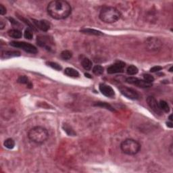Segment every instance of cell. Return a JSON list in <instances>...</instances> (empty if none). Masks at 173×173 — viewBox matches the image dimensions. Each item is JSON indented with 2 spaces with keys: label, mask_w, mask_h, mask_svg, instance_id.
Instances as JSON below:
<instances>
[{
  "label": "cell",
  "mask_w": 173,
  "mask_h": 173,
  "mask_svg": "<svg viewBox=\"0 0 173 173\" xmlns=\"http://www.w3.org/2000/svg\"><path fill=\"white\" fill-rule=\"evenodd\" d=\"M81 65L83 68L86 70H90L92 68V62L89 58H84L81 62Z\"/></svg>",
  "instance_id": "cell-19"
},
{
  "label": "cell",
  "mask_w": 173,
  "mask_h": 173,
  "mask_svg": "<svg viewBox=\"0 0 173 173\" xmlns=\"http://www.w3.org/2000/svg\"><path fill=\"white\" fill-rule=\"evenodd\" d=\"M24 37L28 40H31L33 39V34L32 33V31L30 28H27L24 32Z\"/></svg>",
  "instance_id": "cell-28"
},
{
  "label": "cell",
  "mask_w": 173,
  "mask_h": 173,
  "mask_svg": "<svg viewBox=\"0 0 173 173\" xmlns=\"http://www.w3.org/2000/svg\"><path fill=\"white\" fill-rule=\"evenodd\" d=\"M91 75L89 74H85V76L86 77H89V78H91V76H90Z\"/></svg>",
  "instance_id": "cell-35"
},
{
  "label": "cell",
  "mask_w": 173,
  "mask_h": 173,
  "mask_svg": "<svg viewBox=\"0 0 173 173\" xmlns=\"http://www.w3.org/2000/svg\"><path fill=\"white\" fill-rule=\"evenodd\" d=\"M60 56L64 60H68L71 59L72 57V53L69 50H64L60 54Z\"/></svg>",
  "instance_id": "cell-24"
},
{
  "label": "cell",
  "mask_w": 173,
  "mask_h": 173,
  "mask_svg": "<svg viewBox=\"0 0 173 173\" xmlns=\"http://www.w3.org/2000/svg\"><path fill=\"white\" fill-rule=\"evenodd\" d=\"M3 145H4V146L6 147V148L9 149H13L14 146H15V141H14L13 139L8 138L7 139H6L5 141H4Z\"/></svg>",
  "instance_id": "cell-22"
},
{
  "label": "cell",
  "mask_w": 173,
  "mask_h": 173,
  "mask_svg": "<svg viewBox=\"0 0 173 173\" xmlns=\"http://www.w3.org/2000/svg\"><path fill=\"white\" fill-rule=\"evenodd\" d=\"M33 23L35 24L37 28L40 29L42 31H47L50 28V23L45 20H37L35 19H33Z\"/></svg>",
  "instance_id": "cell-13"
},
{
  "label": "cell",
  "mask_w": 173,
  "mask_h": 173,
  "mask_svg": "<svg viewBox=\"0 0 173 173\" xmlns=\"http://www.w3.org/2000/svg\"><path fill=\"white\" fill-rule=\"evenodd\" d=\"M159 106L162 112H166V113H168L170 112V106L166 101H164V100H161L159 102Z\"/></svg>",
  "instance_id": "cell-21"
},
{
  "label": "cell",
  "mask_w": 173,
  "mask_h": 173,
  "mask_svg": "<svg viewBox=\"0 0 173 173\" xmlns=\"http://www.w3.org/2000/svg\"><path fill=\"white\" fill-rule=\"evenodd\" d=\"M80 31L83 33H85V34L96 35V36H99V35H103V33H102L101 31L95 30V29H91V28H83V29H81Z\"/></svg>",
  "instance_id": "cell-16"
},
{
  "label": "cell",
  "mask_w": 173,
  "mask_h": 173,
  "mask_svg": "<svg viewBox=\"0 0 173 173\" xmlns=\"http://www.w3.org/2000/svg\"><path fill=\"white\" fill-rule=\"evenodd\" d=\"M93 74L97 75V76L101 75L104 73V68L99 65L95 66L93 68Z\"/></svg>",
  "instance_id": "cell-26"
},
{
  "label": "cell",
  "mask_w": 173,
  "mask_h": 173,
  "mask_svg": "<svg viewBox=\"0 0 173 173\" xmlns=\"http://www.w3.org/2000/svg\"><path fill=\"white\" fill-rule=\"evenodd\" d=\"M17 82L18 83H21V84L26 85L28 88H32L33 87L32 83H31V81H29L28 79L26 76H20L18 77Z\"/></svg>",
  "instance_id": "cell-18"
},
{
  "label": "cell",
  "mask_w": 173,
  "mask_h": 173,
  "mask_svg": "<svg viewBox=\"0 0 173 173\" xmlns=\"http://www.w3.org/2000/svg\"><path fill=\"white\" fill-rule=\"evenodd\" d=\"M119 90L120 93H121L124 96L127 97V98L133 100L139 99V95L138 94V93L133 89L122 86L119 87Z\"/></svg>",
  "instance_id": "cell-8"
},
{
  "label": "cell",
  "mask_w": 173,
  "mask_h": 173,
  "mask_svg": "<svg viewBox=\"0 0 173 173\" xmlns=\"http://www.w3.org/2000/svg\"><path fill=\"white\" fill-rule=\"evenodd\" d=\"M28 137L33 143L42 144L48 139L49 133L44 127L37 126L33 127L28 131Z\"/></svg>",
  "instance_id": "cell-3"
},
{
  "label": "cell",
  "mask_w": 173,
  "mask_h": 173,
  "mask_svg": "<svg viewBox=\"0 0 173 173\" xmlns=\"http://www.w3.org/2000/svg\"><path fill=\"white\" fill-rule=\"evenodd\" d=\"M94 106H98V107L101 108H106V109L110 110L112 112H115V110L114 109L113 107L111 105H110L109 104L106 103V102H97V103L94 104Z\"/></svg>",
  "instance_id": "cell-20"
},
{
  "label": "cell",
  "mask_w": 173,
  "mask_h": 173,
  "mask_svg": "<svg viewBox=\"0 0 173 173\" xmlns=\"http://www.w3.org/2000/svg\"><path fill=\"white\" fill-rule=\"evenodd\" d=\"M20 56V53L18 51H2L1 53L2 59L16 57V56Z\"/></svg>",
  "instance_id": "cell-14"
},
{
  "label": "cell",
  "mask_w": 173,
  "mask_h": 173,
  "mask_svg": "<svg viewBox=\"0 0 173 173\" xmlns=\"http://www.w3.org/2000/svg\"><path fill=\"white\" fill-rule=\"evenodd\" d=\"M170 72H172V67L170 68Z\"/></svg>",
  "instance_id": "cell-36"
},
{
  "label": "cell",
  "mask_w": 173,
  "mask_h": 173,
  "mask_svg": "<svg viewBox=\"0 0 173 173\" xmlns=\"http://www.w3.org/2000/svg\"><path fill=\"white\" fill-rule=\"evenodd\" d=\"M143 79H144V81H146L147 83H151L152 82L154 81V78L153 76H151V74H143Z\"/></svg>",
  "instance_id": "cell-29"
},
{
  "label": "cell",
  "mask_w": 173,
  "mask_h": 173,
  "mask_svg": "<svg viewBox=\"0 0 173 173\" xmlns=\"http://www.w3.org/2000/svg\"><path fill=\"white\" fill-rule=\"evenodd\" d=\"M126 83H129V84L136 85V86L141 87V88H149V87H151L152 85L151 83H147L144 80L133 76H130L126 78Z\"/></svg>",
  "instance_id": "cell-7"
},
{
  "label": "cell",
  "mask_w": 173,
  "mask_h": 173,
  "mask_svg": "<svg viewBox=\"0 0 173 173\" xmlns=\"http://www.w3.org/2000/svg\"><path fill=\"white\" fill-rule=\"evenodd\" d=\"M99 88L101 93L104 95H105V96L108 97H112L114 96L115 93H114V89L110 85L104 84V83H101V84L99 85Z\"/></svg>",
  "instance_id": "cell-12"
},
{
  "label": "cell",
  "mask_w": 173,
  "mask_h": 173,
  "mask_svg": "<svg viewBox=\"0 0 173 173\" xmlns=\"http://www.w3.org/2000/svg\"><path fill=\"white\" fill-rule=\"evenodd\" d=\"M162 45V41L156 37H149L145 41V46L149 51H157L161 48Z\"/></svg>",
  "instance_id": "cell-6"
},
{
  "label": "cell",
  "mask_w": 173,
  "mask_h": 173,
  "mask_svg": "<svg viewBox=\"0 0 173 173\" xmlns=\"http://www.w3.org/2000/svg\"><path fill=\"white\" fill-rule=\"evenodd\" d=\"M5 26H6V23L3 21V20H1V22H0V29H1V30L3 29Z\"/></svg>",
  "instance_id": "cell-32"
},
{
  "label": "cell",
  "mask_w": 173,
  "mask_h": 173,
  "mask_svg": "<svg viewBox=\"0 0 173 173\" xmlns=\"http://www.w3.org/2000/svg\"><path fill=\"white\" fill-rule=\"evenodd\" d=\"M47 12L56 20H63L68 18L72 12L71 6L64 0H54L47 5Z\"/></svg>",
  "instance_id": "cell-1"
},
{
  "label": "cell",
  "mask_w": 173,
  "mask_h": 173,
  "mask_svg": "<svg viewBox=\"0 0 173 173\" xmlns=\"http://www.w3.org/2000/svg\"><path fill=\"white\" fill-rule=\"evenodd\" d=\"M147 103L149 106V108L153 110V111L155 112V113L157 114V115L161 116L162 114V110L160 109L159 103L157 101L154 97L149 96L147 97Z\"/></svg>",
  "instance_id": "cell-9"
},
{
  "label": "cell",
  "mask_w": 173,
  "mask_h": 173,
  "mask_svg": "<svg viewBox=\"0 0 173 173\" xmlns=\"http://www.w3.org/2000/svg\"><path fill=\"white\" fill-rule=\"evenodd\" d=\"M37 45H39L40 47H45L47 50L51 49V43L52 41L48 37L46 36H39L37 38Z\"/></svg>",
  "instance_id": "cell-11"
},
{
  "label": "cell",
  "mask_w": 173,
  "mask_h": 173,
  "mask_svg": "<svg viewBox=\"0 0 173 173\" xmlns=\"http://www.w3.org/2000/svg\"><path fill=\"white\" fill-rule=\"evenodd\" d=\"M168 119H169L170 121H172V115L171 114V115H170V116H169V118H168Z\"/></svg>",
  "instance_id": "cell-34"
},
{
  "label": "cell",
  "mask_w": 173,
  "mask_h": 173,
  "mask_svg": "<svg viewBox=\"0 0 173 173\" xmlns=\"http://www.w3.org/2000/svg\"><path fill=\"white\" fill-rule=\"evenodd\" d=\"M47 64L49 66H50V67H51L52 68H53V69L58 70V71H60V70H61L62 69V66H60V64H58V63H56V62H47Z\"/></svg>",
  "instance_id": "cell-27"
},
{
  "label": "cell",
  "mask_w": 173,
  "mask_h": 173,
  "mask_svg": "<svg viewBox=\"0 0 173 173\" xmlns=\"http://www.w3.org/2000/svg\"><path fill=\"white\" fill-rule=\"evenodd\" d=\"M139 70L136 66L134 65H131L129 66L126 69V73L129 75H131V76H133V75H135L138 73Z\"/></svg>",
  "instance_id": "cell-23"
},
{
  "label": "cell",
  "mask_w": 173,
  "mask_h": 173,
  "mask_svg": "<svg viewBox=\"0 0 173 173\" xmlns=\"http://www.w3.org/2000/svg\"><path fill=\"white\" fill-rule=\"evenodd\" d=\"M6 14V8L4 7L3 4H0V14L4 15Z\"/></svg>",
  "instance_id": "cell-31"
},
{
  "label": "cell",
  "mask_w": 173,
  "mask_h": 173,
  "mask_svg": "<svg viewBox=\"0 0 173 173\" xmlns=\"http://www.w3.org/2000/svg\"><path fill=\"white\" fill-rule=\"evenodd\" d=\"M125 67V63L123 62L118 61L112 64L108 68L107 72L108 74H116L122 72Z\"/></svg>",
  "instance_id": "cell-10"
},
{
  "label": "cell",
  "mask_w": 173,
  "mask_h": 173,
  "mask_svg": "<svg viewBox=\"0 0 173 173\" xmlns=\"http://www.w3.org/2000/svg\"><path fill=\"white\" fill-rule=\"evenodd\" d=\"M63 129L69 136H75L76 135V133L74 132L73 129L67 124H64L63 125Z\"/></svg>",
  "instance_id": "cell-25"
},
{
  "label": "cell",
  "mask_w": 173,
  "mask_h": 173,
  "mask_svg": "<svg viewBox=\"0 0 173 173\" xmlns=\"http://www.w3.org/2000/svg\"><path fill=\"white\" fill-rule=\"evenodd\" d=\"M162 69V66H154V67H152L151 69H150V72H157L158 71H160V70H161Z\"/></svg>",
  "instance_id": "cell-30"
},
{
  "label": "cell",
  "mask_w": 173,
  "mask_h": 173,
  "mask_svg": "<svg viewBox=\"0 0 173 173\" xmlns=\"http://www.w3.org/2000/svg\"><path fill=\"white\" fill-rule=\"evenodd\" d=\"M10 44L12 47H16V48H20L29 53L35 54L38 51L37 47L34 46V45L30 44L28 43L23 42V41H12Z\"/></svg>",
  "instance_id": "cell-5"
},
{
  "label": "cell",
  "mask_w": 173,
  "mask_h": 173,
  "mask_svg": "<svg viewBox=\"0 0 173 173\" xmlns=\"http://www.w3.org/2000/svg\"><path fill=\"white\" fill-rule=\"evenodd\" d=\"M8 35L14 39H20L22 37V32L18 29H11L8 31Z\"/></svg>",
  "instance_id": "cell-15"
},
{
  "label": "cell",
  "mask_w": 173,
  "mask_h": 173,
  "mask_svg": "<svg viewBox=\"0 0 173 173\" xmlns=\"http://www.w3.org/2000/svg\"><path fill=\"white\" fill-rule=\"evenodd\" d=\"M167 126H168V127H170V128H172V126H173V125H172V122L170 121V122H167Z\"/></svg>",
  "instance_id": "cell-33"
},
{
  "label": "cell",
  "mask_w": 173,
  "mask_h": 173,
  "mask_svg": "<svg viewBox=\"0 0 173 173\" xmlns=\"http://www.w3.org/2000/svg\"><path fill=\"white\" fill-rule=\"evenodd\" d=\"M120 149L126 155L134 156L140 151L141 145L136 140L133 139H126L121 143Z\"/></svg>",
  "instance_id": "cell-4"
},
{
  "label": "cell",
  "mask_w": 173,
  "mask_h": 173,
  "mask_svg": "<svg viewBox=\"0 0 173 173\" xmlns=\"http://www.w3.org/2000/svg\"><path fill=\"white\" fill-rule=\"evenodd\" d=\"M64 73L68 76L74 77V78L79 76V72L72 68H66L64 70Z\"/></svg>",
  "instance_id": "cell-17"
},
{
  "label": "cell",
  "mask_w": 173,
  "mask_h": 173,
  "mask_svg": "<svg viewBox=\"0 0 173 173\" xmlns=\"http://www.w3.org/2000/svg\"><path fill=\"white\" fill-rule=\"evenodd\" d=\"M99 19L105 23L112 24L117 22L121 17L119 10L112 6H106L100 11Z\"/></svg>",
  "instance_id": "cell-2"
}]
</instances>
